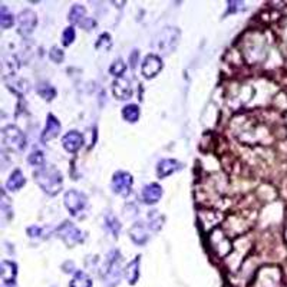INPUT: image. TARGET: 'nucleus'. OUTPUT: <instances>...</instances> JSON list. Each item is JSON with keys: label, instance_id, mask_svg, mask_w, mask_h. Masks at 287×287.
Here are the masks:
<instances>
[{"label": "nucleus", "instance_id": "obj_1", "mask_svg": "<svg viewBox=\"0 0 287 287\" xmlns=\"http://www.w3.org/2000/svg\"><path fill=\"white\" fill-rule=\"evenodd\" d=\"M33 177H35V181L38 182V185L49 195H55L62 190V184H63L62 174L52 165L39 168L38 171L33 172Z\"/></svg>", "mask_w": 287, "mask_h": 287}, {"label": "nucleus", "instance_id": "obj_2", "mask_svg": "<svg viewBox=\"0 0 287 287\" xmlns=\"http://www.w3.org/2000/svg\"><path fill=\"white\" fill-rule=\"evenodd\" d=\"M119 261H121L119 251L118 250H112L108 254L107 264H105L104 272H102V280H104V285L107 287H115L119 285V280H121V266H119Z\"/></svg>", "mask_w": 287, "mask_h": 287}, {"label": "nucleus", "instance_id": "obj_3", "mask_svg": "<svg viewBox=\"0 0 287 287\" xmlns=\"http://www.w3.org/2000/svg\"><path fill=\"white\" fill-rule=\"evenodd\" d=\"M56 235H57L59 238H62V240L65 241V244L69 247L79 244V243H82L83 240L82 231H81L76 226H73L72 223H69V221L62 223V224L57 227Z\"/></svg>", "mask_w": 287, "mask_h": 287}, {"label": "nucleus", "instance_id": "obj_4", "mask_svg": "<svg viewBox=\"0 0 287 287\" xmlns=\"http://www.w3.org/2000/svg\"><path fill=\"white\" fill-rule=\"evenodd\" d=\"M63 204L66 207L70 216H78L83 208L88 204V198L86 195L81 191H76V190H69L65 197H63Z\"/></svg>", "mask_w": 287, "mask_h": 287}, {"label": "nucleus", "instance_id": "obj_5", "mask_svg": "<svg viewBox=\"0 0 287 287\" xmlns=\"http://www.w3.org/2000/svg\"><path fill=\"white\" fill-rule=\"evenodd\" d=\"M3 142L9 147H12L14 150L22 151L26 147V139L25 135L22 134V131L19 128H16L14 125H9L6 128H3Z\"/></svg>", "mask_w": 287, "mask_h": 287}, {"label": "nucleus", "instance_id": "obj_6", "mask_svg": "<svg viewBox=\"0 0 287 287\" xmlns=\"http://www.w3.org/2000/svg\"><path fill=\"white\" fill-rule=\"evenodd\" d=\"M132 182H134V179H132V175L129 172L118 171V172L114 174V178H112V190L118 195L126 197L131 192Z\"/></svg>", "mask_w": 287, "mask_h": 287}, {"label": "nucleus", "instance_id": "obj_7", "mask_svg": "<svg viewBox=\"0 0 287 287\" xmlns=\"http://www.w3.org/2000/svg\"><path fill=\"white\" fill-rule=\"evenodd\" d=\"M172 41H178L179 39V30L177 28H165L161 35H160V41H158V48L161 51H164L165 54H170L171 51L175 49L177 43Z\"/></svg>", "mask_w": 287, "mask_h": 287}, {"label": "nucleus", "instance_id": "obj_8", "mask_svg": "<svg viewBox=\"0 0 287 287\" xmlns=\"http://www.w3.org/2000/svg\"><path fill=\"white\" fill-rule=\"evenodd\" d=\"M161 69H163V60H161V57L154 55V54H151V55L145 56V59H144V62H142V66H141V72H142V75H144L147 79H150V78L157 76V75L161 72Z\"/></svg>", "mask_w": 287, "mask_h": 287}, {"label": "nucleus", "instance_id": "obj_9", "mask_svg": "<svg viewBox=\"0 0 287 287\" xmlns=\"http://www.w3.org/2000/svg\"><path fill=\"white\" fill-rule=\"evenodd\" d=\"M19 20V33L23 35V36H28L33 32V29L36 28V23H38V19H36V14L33 13L32 10H25L19 14L17 17Z\"/></svg>", "mask_w": 287, "mask_h": 287}, {"label": "nucleus", "instance_id": "obj_10", "mask_svg": "<svg viewBox=\"0 0 287 287\" xmlns=\"http://www.w3.org/2000/svg\"><path fill=\"white\" fill-rule=\"evenodd\" d=\"M163 197V187L157 182H152L144 187L142 190V200L145 204H157Z\"/></svg>", "mask_w": 287, "mask_h": 287}, {"label": "nucleus", "instance_id": "obj_11", "mask_svg": "<svg viewBox=\"0 0 287 287\" xmlns=\"http://www.w3.org/2000/svg\"><path fill=\"white\" fill-rule=\"evenodd\" d=\"M60 122L57 121V118H55L52 114L48 115V121H46V125H45V129L42 132V141L43 142H48L51 139H54L59 135L60 132Z\"/></svg>", "mask_w": 287, "mask_h": 287}, {"label": "nucleus", "instance_id": "obj_12", "mask_svg": "<svg viewBox=\"0 0 287 287\" xmlns=\"http://www.w3.org/2000/svg\"><path fill=\"white\" fill-rule=\"evenodd\" d=\"M83 138L78 131H69L68 134L62 138V145H63V148L68 151V152H72V154L81 150Z\"/></svg>", "mask_w": 287, "mask_h": 287}, {"label": "nucleus", "instance_id": "obj_13", "mask_svg": "<svg viewBox=\"0 0 287 287\" xmlns=\"http://www.w3.org/2000/svg\"><path fill=\"white\" fill-rule=\"evenodd\" d=\"M112 94L116 99L123 101V99H129L132 95V89H131V85L129 81L123 79V78H118L114 85H112Z\"/></svg>", "mask_w": 287, "mask_h": 287}, {"label": "nucleus", "instance_id": "obj_14", "mask_svg": "<svg viewBox=\"0 0 287 287\" xmlns=\"http://www.w3.org/2000/svg\"><path fill=\"white\" fill-rule=\"evenodd\" d=\"M178 170H181V164L177 160H163L157 165V175L160 178H167Z\"/></svg>", "mask_w": 287, "mask_h": 287}, {"label": "nucleus", "instance_id": "obj_15", "mask_svg": "<svg viewBox=\"0 0 287 287\" xmlns=\"http://www.w3.org/2000/svg\"><path fill=\"white\" fill-rule=\"evenodd\" d=\"M129 237H131V240H132L135 244H138V246L145 244L147 240H148V232H147L145 226H144L142 223H135V224L131 227V230H129Z\"/></svg>", "mask_w": 287, "mask_h": 287}, {"label": "nucleus", "instance_id": "obj_16", "mask_svg": "<svg viewBox=\"0 0 287 287\" xmlns=\"http://www.w3.org/2000/svg\"><path fill=\"white\" fill-rule=\"evenodd\" d=\"M26 184V179H25V175L20 170H14L13 172L10 174V177L6 182V188L9 191H17L20 190L23 185Z\"/></svg>", "mask_w": 287, "mask_h": 287}, {"label": "nucleus", "instance_id": "obj_17", "mask_svg": "<svg viewBox=\"0 0 287 287\" xmlns=\"http://www.w3.org/2000/svg\"><path fill=\"white\" fill-rule=\"evenodd\" d=\"M139 261H141V257L138 256L125 269V277L129 285H135L139 279Z\"/></svg>", "mask_w": 287, "mask_h": 287}, {"label": "nucleus", "instance_id": "obj_18", "mask_svg": "<svg viewBox=\"0 0 287 287\" xmlns=\"http://www.w3.org/2000/svg\"><path fill=\"white\" fill-rule=\"evenodd\" d=\"M1 280L3 282H13L16 274H17V267L13 261H9V260H3L1 261Z\"/></svg>", "mask_w": 287, "mask_h": 287}, {"label": "nucleus", "instance_id": "obj_19", "mask_svg": "<svg viewBox=\"0 0 287 287\" xmlns=\"http://www.w3.org/2000/svg\"><path fill=\"white\" fill-rule=\"evenodd\" d=\"M69 287H92V279L85 272H76L73 279L70 280Z\"/></svg>", "mask_w": 287, "mask_h": 287}, {"label": "nucleus", "instance_id": "obj_20", "mask_svg": "<svg viewBox=\"0 0 287 287\" xmlns=\"http://www.w3.org/2000/svg\"><path fill=\"white\" fill-rule=\"evenodd\" d=\"M122 116L125 121H128L129 123L137 122L139 118V107L135 104H129L126 107L122 108Z\"/></svg>", "mask_w": 287, "mask_h": 287}, {"label": "nucleus", "instance_id": "obj_21", "mask_svg": "<svg viewBox=\"0 0 287 287\" xmlns=\"http://www.w3.org/2000/svg\"><path fill=\"white\" fill-rule=\"evenodd\" d=\"M14 19L12 12H9V9L6 6H1L0 9V26L3 29H9L13 26Z\"/></svg>", "mask_w": 287, "mask_h": 287}, {"label": "nucleus", "instance_id": "obj_22", "mask_svg": "<svg viewBox=\"0 0 287 287\" xmlns=\"http://www.w3.org/2000/svg\"><path fill=\"white\" fill-rule=\"evenodd\" d=\"M38 94L43 98V99H48V101H52L56 96V89L46 82H42L38 85Z\"/></svg>", "mask_w": 287, "mask_h": 287}, {"label": "nucleus", "instance_id": "obj_23", "mask_svg": "<svg viewBox=\"0 0 287 287\" xmlns=\"http://www.w3.org/2000/svg\"><path fill=\"white\" fill-rule=\"evenodd\" d=\"M83 16H85V7L79 6V4H75V6L70 9V12H69L68 19L70 23H81L83 19H85Z\"/></svg>", "mask_w": 287, "mask_h": 287}, {"label": "nucleus", "instance_id": "obj_24", "mask_svg": "<svg viewBox=\"0 0 287 287\" xmlns=\"http://www.w3.org/2000/svg\"><path fill=\"white\" fill-rule=\"evenodd\" d=\"M105 223H107V229L116 237L119 234V230H121V223L118 221V219L115 216H111L110 214V216H107Z\"/></svg>", "mask_w": 287, "mask_h": 287}, {"label": "nucleus", "instance_id": "obj_25", "mask_svg": "<svg viewBox=\"0 0 287 287\" xmlns=\"http://www.w3.org/2000/svg\"><path fill=\"white\" fill-rule=\"evenodd\" d=\"M125 69H126V65L123 63L122 59H118V60H115V62L111 65L110 72L111 75H114V76H116V78H121L123 75V72H125Z\"/></svg>", "mask_w": 287, "mask_h": 287}, {"label": "nucleus", "instance_id": "obj_26", "mask_svg": "<svg viewBox=\"0 0 287 287\" xmlns=\"http://www.w3.org/2000/svg\"><path fill=\"white\" fill-rule=\"evenodd\" d=\"M28 163L30 165H33V167H41V165H43V163H45V155H43V152L39 150L33 151L28 157Z\"/></svg>", "mask_w": 287, "mask_h": 287}, {"label": "nucleus", "instance_id": "obj_27", "mask_svg": "<svg viewBox=\"0 0 287 287\" xmlns=\"http://www.w3.org/2000/svg\"><path fill=\"white\" fill-rule=\"evenodd\" d=\"M148 219H150V227L154 231H158L161 229V217L157 214V211H151V214H148Z\"/></svg>", "mask_w": 287, "mask_h": 287}, {"label": "nucleus", "instance_id": "obj_28", "mask_svg": "<svg viewBox=\"0 0 287 287\" xmlns=\"http://www.w3.org/2000/svg\"><path fill=\"white\" fill-rule=\"evenodd\" d=\"M75 41V29L72 26H69L63 30V35H62V42L65 46H69L72 42Z\"/></svg>", "mask_w": 287, "mask_h": 287}, {"label": "nucleus", "instance_id": "obj_29", "mask_svg": "<svg viewBox=\"0 0 287 287\" xmlns=\"http://www.w3.org/2000/svg\"><path fill=\"white\" fill-rule=\"evenodd\" d=\"M49 57L55 62V63H60L62 60H63V57H65V55H63V52H62V49H59V48H52L51 49V52H49Z\"/></svg>", "mask_w": 287, "mask_h": 287}, {"label": "nucleus", "instance_id": "obj_30", "mask_svg": "<svg viewBox=\"0 0 287 287\" xmlns=\"http://www.w3.org/2000/svg\"><path fill=\"white\" fill-rule=\"evenodd\" d=\"M41 227H38V226H32V227H29L28 229V235L29 237H39L41 235Z\"/></svg>", "mask_w": 287, "mask_h": 287}, {"label": "nucleus", "instance_id": "obj_31", "mask_svg": "<svg viewBox=\"0 0 287 287\" xmlns=\"http://www.w3.org/2000/svg\"><path fill=\"white\" fill-rule=\"evenodd\" d=\"M81 26L83 29H86V30H89V29H92L95 26V20L94 19H89V17H85L82 22H81Z\"/></svg>", "mask_w": 287, "mask_h": 287}, {"label": "nucleus", "instance_id": "obj_32", "mask_svg": "<svg viewBox=\"0 0 287 287\" xmlns=\"http://www.w3.org/2000/svg\"><path fill=\"white\" fill-rule=\"evenodd\" d=\"M1 287H17L16 286V282H3V286Z\"/></svg>", "mask_w": 287, "mask_h": 287}]
</instances>
